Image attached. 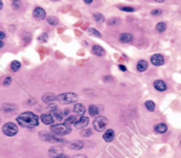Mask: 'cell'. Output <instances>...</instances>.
Segmentation results:
<instances>
[{
  "mask_svg": "<svg viewBox=\"0 0 181 158\" xmlns=\"http://www.w3.org/2000/svg\"><path fill=\"white\" fill-rule=\"evenodd\" d=\"M16 121L19 126H23V128L33 129L39 124V118L37 115H35L32 112H25L21 113L16 117Z\"/></svg>",
  "mask_w": 181,
  "mask_h": 158,
  "instance_id": "6da1fadb",
  "label": "cell"
},
{
  "mask_svg": "<svg viewBox=\"0 0 181 158\" xmlns=\"http://www.w3.org/2000/svg\"><path fill=\"white\" fill-rule=\"evenodd\" d=\"M72 129L70 126L66 123H57V124H52L51 126V133L54 134L56 136H64V135H68L71 133Z\"/></svg>",
  "mask_w": 181,
  "mask_h": 158,
  "instance_id": "7a4b0ae2",
  "label": "cell"
},
{
  "mask_svg": "<svg viewBox=\"0 0 181 158\" xmlns=\"http://www.w3.org/2000/svg\"><path fill=\"white\" fill-rule=\"evenodd\" d=\"M56 99L58 100L61 103L70 104V103H74V102L77 101L78 96L75 93H63V94H59L58 96H56Z\"/></svg>",
  "mask_w": 181,
  "mask_h": 158,
  "instance_id": "3957f363",
  "label": "cell"
},
{
  "mask_svg": "<svg viewBox=\"0 0 181 158\" xmlns=\"http://www.w3.org/2000/svg\"><path fill=\"white\" fill-rule=\"evenodd\" d=\"M2 132L6 136L12 137V136H15L18 133V126L14 122H8L2 126Z\"/></svg>",
  "mask_w": 181,
  "mask_h": 158,
  "instance_id": "277c9868",
  "label": "cell"
},
{
  "mask_svg": "<svg viewBox=\"0 0 181 158\" xmlns=\"http://www.w3.org/2000/svg\"><path fill=\"white\" fill-rule=\"evenodd\" d=\"M107 119L104 116H96L93 121V128L96 132H103L106 129Z\"/></svg>",
  "mask_w": 181,
  "mask_h": 158,
  "instance_id": "5b68a950",
  "label": "cell"
},
{
  "mask_svg": "<svg viewBox=\"0 0 181 158\" xmlns=\"http://www.w3.org/2000/svg\"><path fill=\"white\" fill-rule=\"evenodd\" d=\"M40 136H41L42 138H44V140L48 141V142H55V143H58V142H63V139H61V138L58 137V136L54 135V134H49V133H42L40 134Z\"/></svg>",
  "mask_w": 181,
  "mask_h": 158,
  "instance_id": "8992f818",
  "label": "cell"
},
{
  "mask_svg": "<svg viewBox=\"0 0 181 158\" xmlns=\"http://www.w3.org/2000/svg\"><path fill=\"white\" fill-rule=\"evenodd\" d=\"M33 17L36 19V20H44L47 17V13L42 8L36 6V8L33 9Z\"/></svg>",
  "mask_w": 181,
  "mask_h": 158,
  "instance_id": "52a82bcc",
  "label": "cell"
},
{
  "mask_svg": "<svg viewBox=\"0 0 181 158\" xmlns=\"http://www.w3.org/2000/svg\"><path fill=\"white\" fill-rule=\"evenodd\" d=\"M17 111V107H16L15 104L13 103H4L3 105L1 107V112L6 115H11V114H14L15 112Z\"/></svg>",
  "mask_w": 181,
  "mask_h": 158,
  "instance_id": "ba28073f",
  "label": "cell"
},
{
  "mask_svg": "<svg viewBox=\"0 0 181 158\" xmlns=\"http://www.w3.org/2000/svg\"><path fill=\"white\" fill-rule=\"evenodd\" d=\"M151 62L154 66H160L164 64V57L161 54H154L151 57Z\"/></svg>",
  "mask_w": 181,
  "mask_h": 158,
  "instance_id": "9c48e42d",
  "label": "cell"
},
{
  "mask_svg": "<svg viewBox=\"0 0 181 158\" xmlns=\"http://www.w3.org/2000/svg\"><path fill=\"white\" fill-rule=\"evenodd\" d=\"M88 123H89V118H88L87 116H84V115H83L80 118H77V120H76L74 123V126L77 129H83V128H85V126H87Z\"/></svg>",
  "mask_w": 181,
  "mask_h": 158,
  "instance_id": "30bf717a",
  "label": "cell"
},
{
  "mask_svg": "<svg viewBox=\"0 0 181 158\" xmlns=\"http://www.w3.org/2000/svg\"><path fill=\"white\" fill-rule=\"evenodd\" d=\"M64 154V151L61 147H52L49 150V155L52 158H58L61 155Z\"/></svg>",
  "mask_w": 181,
  "mask_h": 158,
  "instance_id": "8fae6325",
  "label": "cell"
},
{
  "mask_svg": "<svg viewBox=\"0 0 181 158\" xmlns=\"http://www.w3.org/2000/svg\"><path fill=\"white\" fill-rule=\"evenodd\" d=\"M154 88H155V90H157L158 92H164V91L167 90L166 83L164 82L163 80H160V79L154 81Z\"/></svg>",
  "mask_w": 181,
  "mask_h": 158,
  "instance_id": "7c38bea8",
  "label": "cell"
},
{
  "mask_svg": "<svg viewBox=\"0 0 181 158\" xmlns=\"http://www.w3.org/2000/svg\"><path fill=\"white\" fill-rule=\"evenodd\" d=\"M40 120L47 126H52L54 123V117L52 114H42L40 116Z\"/></svg>",
  "mask_w": 181,
  "mask_h": 158,
  "instance_id": "4fadbf2b",
  "label": "cell"
},
{
  "mask_svg": "<svg viewBox=\"0 0 181 158\" xmlns=\"http://www.w3.org/2000/svg\"><path fill=\"white\" fill-rule=\"evenodd\" d=\"M91 52H92V54L97 57H103L105 56V54H106V51H105L101 45H97V44H94L93 47H92Z\"/></svg>",
  "mask_w": 181,
  "mask_h": 158,
  "instance_id": "5bb4252c",
  "label": "cell"
},
{
  "mask_svg": "<svg viewBox=\"0 0 181 158\" xmlns=\"http://www.w3.org/2000/svg\"><path fill=\"white\" fill-rule=\"evenodd\" d=\"M132 39H133V36L132 34H129V33H123L119 37V40L122 43H129V42L132 41Z\"/></svg>",
  "mask_w": 181,
  "mask_h": 158,
  "instance_id": "9a60e30c",
  "label": "cell"
},
{
  "mask_svg": "<svg viewBox=\"0 0 181 158\" xmlns=\"http://www.w3.org/2000/svg\"><path fill=\"white\" fill-rule=\"evenodd\" d=\"M113 138H114V131L112 129H108V130H106V132L103 134V139L106 141V142L112 141Z\"/></svg>",
  "mask_w": 181,
  "mask_h": 158,
  "instance_id": "2e32d148",
  "label": "cell"
},
{
  "mask_svg": "<svg viewBox=\"0 0 181 158\" xmlns=\"http://www.w3.org/2000/svg\"><path fill=\"white\" fill-rule=\"evenodd\" d=\"M73 112H74L75 114L83 116V115L85 114V112H86V109H85L84 104H82V103H76V104L74 105V107H73Z\"/></svg>",
  "mask_w": 181,
  "mask_h": 158,
  "instance_id": "e0dca14e",
  "label": "cell"
},
{
  "mask_svg": "<svg viewBox=\"0 0 181 158\" xmlns=\"http://www.w3.org/2000/svg\"><path fill=\"white\" fill-rule=\"evenodd\" d=\"M69 147H70L71 150H81V149L84 148V142L81 141V140H74L70 143Z\"/></svg>",
  "mask_w": 181,
  "mask_h": 158,
  "instance_id": "ac0fdd59",
  "label": "cell"
},
{
  "mask_svg": "<svg viewBox=\"0 0 181 158\" xmlns=\"http://www.w3.org/2000/svg\"><path fill=\"white\" fill-rule=\"evenodd\" d=\"M166 131H167V126L163 122L158 123L156 126H155V132L158 134H164Z\"/></svg>",
  "mask_w": 181,
  "mask_h": 158,
  "instance_id": "d6986e66",
  "label": "cell"
},
{
  "mask_svg": "<svg viewBox=\"0 0 181 158\" xmlns=\"http://www.w3.org/2000/svg\"><path fill=\"white\" fill-rule=\"evenodd\" d=\"M56 99V96L53 93H47L42 96V101L46 102V103H50V102H53Z\"/></svg>",
  "mask_w": 181,
  "mask_h": 158,
  "instance_id": "ffe728a7",
  "label": "cell"
},
{
  "mask_svg": "<svg viewBox=\"0 0 181 158\" xmlns=\"http://www.w3.org/2000/svg\"><path fill=\"white\" fill-rule=\"evenodd\" d=\"M147 68H148V63H147V61L145 60H140L138 61L137 63V70L139 72H145L147 70Z\"/></svg>",
  "mask_w": 181,
  "mask_h": 158,
  "instance_id": "44dd1931",
  "label": "cell"
},
{
  "mask_svg": "<svg viewBox=\"0 0 181 158\" xmlns=\"http://www.w3.org/2000/svg\"><path fill=\"white\" fill-rule=\"evenodd\" d=\"M10 66H11V70L13 72H18L21 68V62L18 60H13L10 64Z\"/></svg>",
  "mask_w": 181,
  "mask_h": 158,
  "instance_id": "7402d4cb",
  "label": "cell"
},
{
  "mask_svg": "<svg viewBox=\"0 0 181 158\" xmlns=\"http://www.w3.org/2000/svg\"><path fill=\"white\" fill-rule=\"evenodd\" d=\"M88 111H89V114L91 115V116L96 117L97 115H99V107H97L96 105H94V104L89 105V109H88Z\"/></svg>",
  "mask_w": 181,
  "mask_h": 158,
  "instance_id": "603a6c76",
  "label": "cell"
},
{
  "mask_svg": "<svg viewBox=\"0 0 181 158\" xmlns=\"http://www.w3.org/2000/svg\"><path fill=\"white\" fill-rule=\"evenodd\" d=\"M145 107H146L147 111L154 112L155 109H156V104H155V102L151 101V100H147V101H145Z\"/></svg>",
  "mask_w": 181,
  "mask_h": 158,
  "instance_id": "cb8c5ba5",
  "label": "cell"
},
{
  "mask_svg": "<svg viewBox=\"0 0 181 158\" xmlns=\"http://www.w3.org/2000/svg\"><path fill=\"white\" fill-rule=\"evenodd\" d=\"M156 30L158 31L159 33H163L164 31L166 30V23H165V22H163V21H161V22L157 23V25H156Z\"/></svg>",
  "mask_w": 181,
  "mask_h": 158,
  "instance_id": "d4e9b609",
  "label": "cell"
},
{
  "mask_svg": "<svg viewBox=\"0 0 181 158\" xmlns=\"http://www.w3.org/2000/svg\"><path fill=\"white\" fill-rule=\"evenodd\" d=\"M47 22L49 23L50 25H57L58 24V19L54 16H50V17L47 18Z\"/></svg>",
  "mask_w": 181,
  "mask_h": 158,
  "instance_id": "484cf974",
  "label": "cell"
},
{
  "mask_svg": "<svg viewBox=\"0 0 181 158\" xmlns=\"http://www.w3.org/2000/svg\"><path fill=\"white\" fill-rule=\"evenodd\" d=\"M76 120H77V117H76L75 115H71V116H69L65 120V123L68 124V126H70V124H72V123L74 124Z\"/></svg>",
  "mask_w": 181,
  "mask_h": 158,
  "instance_id": "4316f807",
  "label": "cell"
},
{
  "mask_svg": "<svg viewBox=\"0 0 181 158\" xmlns=\"http://www.w3.org/2000/svg\"><path fill=\"white\" fill-rule=\"evenodd\" d=\"M22 6L21 0H12V8L13 9H19Z\"/></svg>",
  "mask_w": 181,
  "mask_h": 158,
  "instance_id": "83f0119b",
  "label": "cell"
},
{
  "mask_svg": "<svg viewBox=\"0 0 181 158\" xmlns=\"http://www.w3.org/2000/svg\"><path fill=\"white\" fill-rule=\"evenodd\" d=\"M93 19L96 22H104L105 21V17L102 15L101 13H95L93 14Z\"/></svg>",
  "mask_w": 181,
  "mask_h": 158,
  "instance_id": "f1b7e54d",
  "label": "cell"
},
{
  "mask_svg": "<svg viewBox=\"0 0 181 158\" xmlns=\"http://www.w3.org/2000/svg\"><path fill=\"white\" fill-rule=\"evenodd\" d=\"M88 33H89L90 35H93V36H95V37H101V33L99 32L97 30H95V28H88Z\"/></svg>",
  "mask_w": 181,
  "mask_h": 158,
  "instance_id": "f546056e",
  "label": "cell"
},
{
  "mask_svg": "<svg viewBox=\"0 0 181 158\" xmlns=\"http://www.w3.org/2000/svg\"><path fill=\"white\" fill-rule=\"evenodd\" d=\"M48 39H49V36H48V34H46V33H42V34L40 35L39 37H38V40H39V41L46 42Z\"/></svg>",
  "mask_w": 181,
  "mask_h": 158,
  "instance_id": "4dcf8cb0",
  "label": "cell"
},
{
  "mask_svg": "<svg viewBox=\"0 0 181 158\" xmlns=\"http://www.w3.org/2000/svg\"><path fill=\"white\" fill-rule=\"evenodd\" d=\"M120 9L121 11H124V12H130V13L135 11V9L132 8V6H121Z\"/></svg>",
  "mask_w": 181,
  "mask_h": 158,
  "instance_id": "1f68e13d",
  "label": "cell"
},
{
  "mask_svg": "<svg viewBox=\"0 0 181 158\" xmlns=\"http://www.w3.org/2000/svg\"><path fill=\"white\" fill-rule=\"evenodd\" d=\"M151 14L152 16H160L162 14V11L159 9H152V11L151 12Z\"/></svg>",
  "mask_w": 181,
  "mask_h": 158,
  "instance_id": "d6a6232c",
  "label": "cell"
},
{
  "mask_svg": "<svg viewBox=\"0 0 181 158\" xmlns=\"http://www.w3.org/2000/svg\"><path fill=\"white\" fill-rule=\"evenodd\" d=\"M12 83V78L11 77H6V79L3 80V82H2V85H4V87H8Z\"/></svg>",
  "mask_w": 181,
  "mask_h": 158,
  "instance_id": "836d02e7",
  "label": "cell"
},
{
  "mask_svg": "<svg viewBox=\"0 0 181 158\" xmlns=\"http://www.w3.org/2000/svg\"><path fill=\"white\" fill-rule=\"evenodd\" d=\"M92 134V131L90 130V129H87V130H84L82 132V135L85 136V137H88V136H90Z\"/></svg>",
  "mask_w": 181,
  "mask_h": 158,
  "instance_id": "e575fe53",
  "label": "cell"
},
{
  "mask_svg": "<svg viewBox=\"0 0 181 158\" xmlns=\"http://www.w3.org/2000/svg\"><path fill=\"white\" fill-rule=\"evenodd\" d=\"M116 21H119V19H116V18H111V19H109L108 20V24L109 25H112V24H116Z\"/></svg>",
  "mask_w": 181,
  "mask_h": 158,
  "instance_id": "d590c367",
  "label": "cell"
},
{
  "mask_svg": "<svg viewBox=\"0 0 181 158\" xmlns=\"http://www.w3.org/2000/svg\"><path fill=\"white\" fill-rule=\"evenodd\" d=\"M119 69H120L121 71H123V72H126V71H127L126 66H122V64H120V66H119Z\"/></svg>",
  "mask_w": 181,
  "mask_h": 158,
  "instance_id": "8d00e7d4",
  "label": "cell"
},
{
  "mask_svg": "<svg viewBox=\"0 0 181 158\" xmlns=\"http://www.w3.org/2000/svg\"><path fill=\"white\" fill-rule=\"evenodd\" d=\"M72 158H88V157H87V156H85V155L78 154V155H75V156H73Z\"/></svg>",
  "mask_w": 181,
  "mask_h": 158,
  "instance_id": "74e56055",
  "label": "cell"
},
{
  "mask_svg": "<svg viewBox=\"0 0 181 158\" xmlns=\"http://www.w3.org/2000/svg\"><path fill=\"white\" fill-rule=\"evenodd\" d=\"M6 38V34H4L2 31H0V40H2V39H4Z\"/></svg>",
  "mask_w": 181,
  "mask_h": 158,
  "instance_id": "f35d334b",
  "label": "cell"
},
{
  "mask_svg": "<svg viewBox=\"0 0 181 158\" xmlns=\"http://www.w3.org/2000/svg\"><path fill=\"white\" fill-rule=\"evenodd\" d=\"M83 1H84L86 4H91L93 0H83Z\"/></svg>",
  "mask_w": 181,
  "mask_h": 158,
  "instance_id": "ab89813d",
  "label": "cell"
},
{
  "mask_svg": "<svg viewBox=\"0 0 181 158\" xmlns=\"http://www.w3.org/2000/svg\"><path fill=\"white\" fill-rule=\"evenodd\" d=\"M58 158H70V157L67 156V155H65V154H63V155H61V156H59Z\"/></svg>",
  "mask_w": 181,
  "mask_h": 158,
  "instance_id": "60d3db41",
  "label": "cell"
},
{
  "mask_svg": "<svg viewBox=\"0 0 181 158\" xmlns=\"http://www.w3.org/2000/svg\"><path fill=\"white\" fill-rule=\"evenodd\" d=\"M3 9V2H2V0H0V9Z\"/></svg>",
  "mask_w": 181,
  "mask_h": 158,
  "instance_id": "b9f144b4",
  "label": "cell"
},
{
  "mask_svg": "<svg viewBox=\"0 0 181 158\" xmlns=\"http://www.w3.org/2000/svg\"><path fill=\"white\" fill-rule=\"evenodd\" d=\"M3 45H4L3 41H2V40H0V49H2V47H3Z\"/></svg>",
  "mask_w": 181,
  "mask_h": 158,
  "instance_id": "7bdbcfd3",
  "label": "cell"
},
{
  "mask_svg": "<svg viewBox=\"0 0 181 158\" xmlns=\"http://www.w3.org/2000/svg\"><path fill=\"white\" fill-rule=\"evenodd\" d=\"M155 1H157V2H163L164 0H155Z\"/></svg>",
  "mask_w": 181,
  "mask_h": 158,
  "instance_id": "ee69618b",
  "label": "cell"
},
{
  "mask_svg": "<svg viewBox=\"0 0 181 158\" xmlns=\"http://www.w3.org/2000/svg\"><path fill=\"white\" fill-rule=\"evenodd\" d=\"M52 1H59V0H52Z\"/></svg>",
  "mask_w": 181,
  "mask_h": 158,
  "instance_id": "f6af8a7d",
  "label": "cell"
},
{
  "mask_svg": "<svg viewBox=\"0 0 181 158\" xmlns=\"http://www.w3.org/2000/svg\"><path fill=\"white\" fill-rule=\"evenodd\" d=\"M0 122H1V118H0Z\"/></svg>",
  "mask_w": 181,
  "mask_h": 158,
  "instance_id": "bcb514c9",
  "label": "cell"
}]
</instances>
